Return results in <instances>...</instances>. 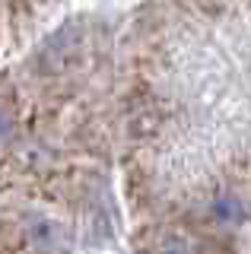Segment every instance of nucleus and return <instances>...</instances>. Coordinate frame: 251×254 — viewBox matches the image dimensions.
Wrapping results in <instances>:
<instances>
[{"mask_svg":"<svg viewBox=\"0 0 251 254\" xmlns=\"http://www.w3.org/2000/svg\"><path fill=\"white\" fill-rule=\"evenodd\" d=\"M213 213H216V219H223V222H239L245 216V206H242V200H235V197H219L213 203Z\"/></svg>","mask_w":251,"mask_h":254,"instance_id":"nucleus-1","label":"nucleus"},{"mask_svg":"<svg viewBox=\"0 0 251 254\" xmlns=\"http://www.w3.org/2000/svg\"><path fill=\"white\" fill-rule=\"evenodd\" d=\"M10 127H13V121H10V115H6V108L0 105V143L10 137Z\"/></svg>","mask_w":251,"mask_h":254,"instance_id":"nucleus-2","label":"nucleus"}]
</instances>
